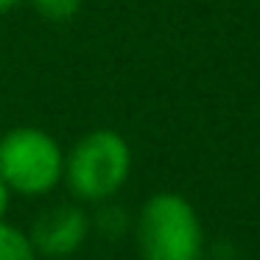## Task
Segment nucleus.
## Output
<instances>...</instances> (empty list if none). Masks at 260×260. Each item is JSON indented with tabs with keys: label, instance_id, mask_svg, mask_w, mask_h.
Wrapping results in <instances>:
<instances>
[{
	"label": "nucleus",
	"instance_id": "obj_2",
	"mask_svg": "<svg viewBox=\"0 0 260 260\" xmlns=\"http://www.w3.org/2000/svg\"><path fill=\"white\" fill-rule=\"evenodd\" d=\"M132 174V146L115 129H92L64 157V179L76 199L101 204L115 199Z\"/></svg>",
	"mask_w": 260,
	"mask_h": 260
},
{
	"label": "nucleus",
	"instance_id": "obj_6",
	"mask_svg": "<svg viewBox=\"0 0 260 260\" xmlns=\"http://www.w3.org/2000/svg\"><path fill=\"white\" fill-rule=\"evenodd\" d=\"M129 215H126V210L120 207V204H115V202H101V207H98V213H95V218H92V226H95L101 235H107V238H118V235H123L126 230H129Z\"/></svg>",
	"mask_w": 260,
	"mask_h": 260
},
{
	"label": "nucleus",
	"instance_id": "obj_4",
	"mask_svg": "<svg viewBox=\"0 0 260 260\" xmlns=\"http://www.w3.org/2000/svg\"><path fill=\"white\" fill-rule=\"evenodd\" d=\"M92 232V218L79 204H53L34 218L28 238L37 254L45 257H70L87 243Z\"/></svg>",
	"mask_w": 260,
	"mask_h": 260
},
{
	"label": "nucleus",
	"instance_id": "obj_1",
	"mask_svg": "<svg viewBox=\"0 0 260 260\" xmlns=\"http://www.w3.org/2000/svg\"><path fill=\"white\" fill-rule=\"evenodd\" d=\"M135 243L143 260H202V218L182 193L159 190L137 213Z\"/></svg>",
	"mask_w": 260,
	"mask_h": 260
},
{
	"label": "nucleus",
	"instance_id": "obj_8",
	"mask_svg": "<svg viewBox=\"0 0 260 260\" xmlns=\"http://www.w3.org/2000/svg\"><path fill=\"white\" fill-rule=\"evenodd\" d=\"M9 204H12V190H9V185H6V182L0 179V221L6 218Z\"/></svg>",
	"mask_w": 260,
	"mask_h": 260
},
{
	"label": "nucleus",
	"instance_id": "obj_7",
	"mask_svg": "<svg viewBox=\"0 0 260 260\" xmlns=\"http://www.w3.org/2000/svg\"><path fill=\"white\" fill-rule=\"evenodd\" d=\"M28 3L48 23H68L81 9V0H28Z\"/></svg>",
	"mask_w": 260,
	"mask_h": 260
},
{
	"label": "nucleus",
	"instance_id": "obj_5",
	"mask_svg": "<svg viewBox=\"0 0 260 260\" xmlns=\"http://www.w3.org/2000/svg\"><path fill=\"white\" fill-rule=\"evenodd\" d=\"M0 260H40L28 232L9 224L6 218L0 221Z\"/></svg>",
	"mask_w": 260,
	"mask_h": 260
},
{
	"label": "nucleus",
	"instance_id": "obj_3",
	"mask_svg": "<svg viewBox=\"0 0 260 260\" xmlns=\"http://www.w3.org/2000/svg\"><path fill=\"white\" fill-rule=\"evenodd\" d=\"M0 179L20 196H45L64 179V151L40 126L0 135Z\"/></svg>",
	"mask_w": 260,
	"mask_h": 260
}]
</instances>
